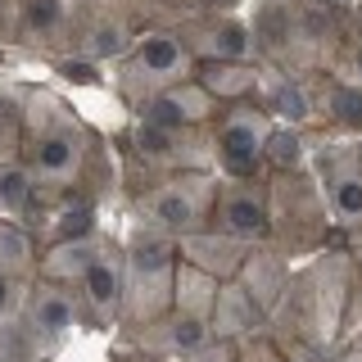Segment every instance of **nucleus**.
<instances>
[{"mask_svg": "<svg viewBox=\"0 0 362 362\" xmlns=\"http://www.w3.org/2000/svg\"><path fill=\"white\" fill-rule=\"evenodd\" d=\"M267 331L294 362H326L362 331V281L354 245L339 240L290 267Z\"/></svg>", "mask_w": 362, "mask_h": 362, "instance_id": "nucleus-1", "label": "nucleus"}, {"mask_svg": "<svg viewBox=\"0 0 362 362\" xmlns=\"http://www.w3.org/2000/svg\"><path fill=\"white\" fill-rule=\"evenodd\" d=\"M23 173L50 199H105L113 190V154L59 90L23 82Z\"/></svg>", "mask_w": 362, "mask_h": 362, "instance_id": "nucleus-2", "label": "nucleus"}, {"mask_svg": "<svg viewBox=\"0 0 362 362\" xmlns=\"http://www.w3.org/2000/svg\"><path fill=\"white\" fill-rule=\"evenodd\" d=\"M349 28L354 23L349 9H339V0H263L249 41L267 73L322 77L331 73Z\"/></svg>", "mask_w": 362, "mask_h": 362, "instance_id": "nucleus-3", "label": "nucleus"}, {"mask_svg": "<svg viewBox=\"0 0 362 362\" xmlns=\"http://www.w3.org/2000/svg\"><path fill=\"white\" fill-rule=\"evenodd\" d=\"M267 218H272L267 245L276 249L290 267L299 263V258L322 254L326 245L344 240V235L335 231L331 204H326L308 163L290 168V173H267Z\"/></svg>", "mask_w": 362, "mask_h": 362, "instance_id": "nucleus-4", "label": "nucleus"}, {"mask_svg": "<svg viewBox=\"0 0 362 362\" xmlns=\"http://www.w3.org/2000/svg\"><path fill=\"white\" fill-rule=\"evenodd\" d=\"M177 240L150 226H136L122 240V317L118 331L132 335L141 326L158 322L173 308V281H177Z\"/></svg>", "mask_w": 362, "mask_h": 362, "instance_id": "nucleus-5", "label": "nucleus"}, {"mask_svg": "<svg viewBox=\"0 0 362 362\" xmlns=\"http://www.w3.org/2000/svg\"><path fill=\"white\" fill-rule=\"evenodd\" d=\"M222 173H168L145 186H127V213L136 226H150L163 235H190L213 226Z\"/></svg>", "mask_w": 362, "mask_h": 362, "instance_id": "nucleus-6", "label": "nucleus"}, {"mask_svg": "<svg viewBox=\"0 0 362 362\" xmlns=\"http://www.w3.org/2000/svg\"><path fill=\"white\" fill-rule=\"evenodd\" d=\"M186 77H195L190 50L181 45V37L168 28V23H154V28H145L141 37H136V45L118 59L113 95H118L132 113H141L154 95H163L168 86L186 82Z\"/></svg>", "mask_w": 362, "mask_h": 362, "instance_id": "nucleus-7", "label": "nucleus"}, {"mask_svg": "<svg viewBox=\"0 0 362 362\" xmlns=\"http://www.w3.org/2000/svg\"><path fill=\"white\" fill-rule=\"evenodd\" d=\"M145 28H154L150 0H68V54L122 59Z\"/></svg>", "mask_w": 362, "mask_h": 362, "instance_id": "nucleus-8", "label": "nucleus"}, {"mask_svg": "<svg viewBox=\"0 0 362 362\" xmlns=\"http://www.w3.org/2000/svg\"><path fill=\"white\" fill-rule=\"evenodd\" d=\"M122 158L132 168V186H145L168 173H218L213 158V136L204 132H168L150 122H132L127 136H118Z\"/></svg>", "mask_w": 362, "mask_h": 362, "instance_id": "nucleus-9", "label": "nucleus"}, {"mask_svg": "<svg viewBox=\"0 0 362 362\" xmlns=\"http://www.w3.org/2000/svg\"><path fill=\"white\" fill-rule=\"evenodd\" d=\"M308 168L322 186L339 235H362V136H335L308 150Z\"/></svg>", "mask_w": 362, "mask_h": 362, "instance_id": "nucleus-10", "label": "nucleus"}, {"mask_svg": "<svg viewBox=\"0 0 362 362\" xmlns=\"http://www.w3.org/2000/svg\"><path fill=\"white\" fill-rule=\"evenodd\" d=\"M272 127H276V122L258 109V100L222 105L218 118L209 122L218 173L222 177H263V154H267Z\"/></svg>", "mask_w": 362, "mask_h": 362, "instance_id": "nucleus-11", "label": "nucleus"}, {"mask_svg": "<svg viewBox=\"0 0 362 362\" xmlns=\"http://www.w3.org/2000/svg\"><path fill=\"white\" fill-rule=\"evenodd\" d=\"M9 322H14L18 331L28 335V344L37 349L41 362H54V358H59V349L68 344V335H73V326H77L73 290L45 286V281H32L28 294H23V308L9 317Z\"/></svg>", "mask_w": 362, "mask_h": 362, "instance_id": "nucleus-12", "label": "nucleus"}, {"mask_svg": "<svg viewBox=\"0 0 362 362\" xmlns=\"http://www.w3.org/2000/svg\"><path fill=\"white\" fill-rule=\"evenodd\" d=\"M213 231L231 235L240 245H267V173L263 177H222L218 204H213Z\"/></svg>", "mask_w": 362, "mask_h": 362, "instance_id": "nucleus-13", "label": "nucleus"}, {"mask_svg": "<svg viewBox=\"0 0 362 362\" xmlns=\"http://www.w3.org/2000/svg\"><path fill=\"white\" fill-rule=\"evenodd\" d=\"M77 303V326L86 331H113L122 317V240H109L105 254L95 258L82 281L73 286Z\"/></svg>", "mask_w": 362, "mask_h": 362, "instance_id": "nucleus-14", "label": "nucleus"}, {"mask_svg": "<svg viewBox=\"0 0 362 362\" xmlns=\"http://www.w3.org/2000/svg\"><path fill=\"white\" fill-rule=\"evenodd\" d=\"M168 28L181 37L195 64H218V59H254L249 28L231 14H177Z\"/></svg>", "mask_w": 362, "mask_h": 362, "instance_id": "nucleus-15", "label": "nucleus"}, {"mask_svg": "<svg viewBox=\"0 0 362 362\" xmlns=\"http://www.w3.org/2000/svg\"><path fill=\"white\" fill-rule=\"evenodd\" d=\"M218 118V105L204 90L195 77L168 86L163 95H154L150 105L136 113V122H150V127H168V132H204L209 122Z\"/></svg>", "mask_w": 362, "mask_h": 362, "instance_id": "nucleus-16", "label": "nucleus"}, {"mask_svg": "<svg viewBox=\"0 0 362 362\" xmlns=\"http://www.w3.org/2000/svg\"><path fill=\"white\" fill-rule=\"evenodd\" d=\"M245 254H249V245L231 240V235H222V231H213V226H209V231L177 235V258L186 267L204 272V276H213V281H235Z\"/></svg>", "mask_w": 362, "mask_h": 362, "instance_id": "nucleus-17", "label": "nucleus"}, {"mask_svg": "<svg viewBox=\"0 0 362 362\" xmlns=\"http://www.w3.org/2000/svg\"><path fill=\"white\" fill-rule=\"evenodd\" d=\"M254 100H258V109H263L276 127L303 132L308 122H317L308 77H281V73H267V68H263V82H258V95Z\"/></svg>", "mask_w": 362, "mask_h": 362, "instance_id": "nucleus-18", "label": "nucleus"}, {"mask_svg": "<svg viewBox=\"0 0 362 362\" xmlns=\"http://www.w3.org/2000/svg\"><path fill=\"white\" fill-rule=\"evenodd\" d=\"M113 240L109 231H95L86 240H68V245H50V249H37V281L45 286H64L73 290L82 281V272L105 254V245Z\"/></svg>", "mask_w": 362, "mask_h": 362, "instance_id": "nucleus-19", "label": "nucleus"}, {"mask_svg": "<svg viewBox=\"0 0 362 362\" xmlns=\"http://www.w3.org/2000/svg\"><path fill=\"white\" fill-rule=\"evenodd\" d=\"M195 82L213 95V105H245L258 95L263 64L258 59H218V64H195Z\"/></svg>", "mask_w": 362, "mask_h": 362, "instance_id": "nucleus-20", "label": "nucleus"}, {"mask_svg": "<svg viewBox=\"0 0 362 362\" xmlns=\"http://www.w3.org/2000/svg\"><path fill=\"white\" fill-rule=\"evenodd\" d=\"M286 281H290V263L276 254V249H272V245H249L245 263H240V272H235V286H240L263 313L276 308Z\"/></svg>", "mask_w": 362, "mask_h": 362, "instance_id": "nucleus-21", "label": "nucleus"}, {"mask_svg": "<svg viewBox=\"0 0 362 362\" xmlns=\"http://www.w3.org/2000/svg\"><path fill=\"white\" fill-rule=\"evenodd\" d=\"M263 326H267V313L258 308L235 281H222V286H218V303H213V317H209V335L235 344V339L263 331Z\"/></svg>", "mask_w": 362, "mask_h": 362, "instance_id": "nucleus-22", "label": "nucleus"}, {"mask_svg": "<svg viewBox=\"0 0 362 362\" xmlns=\"http://www.w3.org/2000/svg\"><path fill=\"white\" fill-rule=\"evenodd\" d=\"M218 286H222V281H213V276H204V272H195V267L177 263V281H173V313L190 317V322H199V326H209L213 303H218Z\"/></svg>", "mask_w": 362, "mask_h": 362, "instance_id": "nucleus-23", "label": "nucleus"}, {"mask_svg": "<svg viewBox=\"0 0 362 362\" xmlns=\"http://www.w3.org/2000/svg\"><path fill=\"white\" fill-rule=\"evenodd\" d=\"M0 272L18 281H37V240L28 235V226L0 222Z\"/></svg>", "mask_w": 362, "mask_h": 362, "instance_id": "nucleus-24", "label": "nucleus"}, {"mask_svg": "<svg viewBox=\"0 0 362 362\" xmlns=\"http://www.w3.org/2000/svg\"><path fill=\"white\" fill-rule=\"evenodd\" d=\"M23 150V82L0 86V163H18Z\"/></svg>", "mask_w": 362, "mask_h": 362, "instance_id": "nucleus-25", "label": "nucleus"}, {"mask_svg": "<svg viewBox=\"0 0 362 362\" xmlns=\"http://www.w3.org/2000/svg\"><path fill=\"white\" fill-rule=\"evenodd\" d=\"M32 209V177L23 163H0V222H23Z\"/></svg>", "mask_w": 362, "mask_h": 362, "instance_id": "nucleus-26", "label": "nucleus"}, {"mask_svg": "<svg viewBox=\"0 0 362 362\" xmlns=\"http://www.w3.org/2000/svg\"><path fill=\"white\" fill-rule=\"evenodd\" d=\"M308 150H313V145L303 141V132L272 127L267 154H263V173H290V168H303V163H308Z\"/></svg>", "mask_w": 362, "mask_h": 362, "instance_id": "nucleus-27", "label": "nucleus"}, {"mask_svg": "<svg viewBox=\"0 0 362 362\" xmlns=\"http://www.w3.org/2000/svg\"><path fill=\"white\" fill-rule=\"evenodd\" d=\"M326 77H335V82L362 90V37L354 28H349V37H344V45H339V54H335V64H331Z\"/></svg>", "mask_w": 362, "mask_h": 362, "instance_id": "nucleus-28", "label": "nucleus"}, {"mask_svg": "<svg viewBox=\"0 0 362 362\" xmlns=\"http://www.w3.org/2000/svg\"><path fill=\"white\" fill-rule=\"evenodd\" d=\"M235 358H240V362H294L286 349L272 339L267 326H263V331H254V335H245V339H235Z\"/></svg>", "mask_w": 362, "mask_h": 362, "instance_id": "nucleus-29", "label": "nucleus"}, {"mask_svg": "<svg viewBox=\"0 0 362 362\" xmlns=\"http://www.w3.org/2000/svg\"><path fill=\"white\" fill-rule=\"evenodd\" d=\"M0 362H41L37 349L28 344V335L14 322H0Z\"/></svg>", "mask_w": 362, "mask_h": 362, "instance_id": "nucleus-30", "label": "nucleus"}, {"mask_svg": "<svg viewBox=\"0 0 362 362\" xmlns=\"http://www.w3.org/2000/svg\"><path fill=\"white\" fill-rule=\"evenodd\" d=\"M54 73H59L64 82H82V86H105V77H100V68L90 64V59H73V54L54 64Z\"/></svg>", "mask_w": 362, "mask_h": 362, "instance_id": "nucleus-31", "label": "nucleus"}, {"mask_svg": "<svg viewBox=\"0 0 362 362\" xmlns=\"http://www.w3.org/2000/svg\"><path fill=\"white\" fill-rule=\"evenodd\" d=\"M28 286H32V281H18V276H5V272H0V322H9V317L23 308Z\"/></svg>", "mask_w": 362, "mask_h": 362, "instance_id": "nucleus-32", "label": "nucleus"}, {"mask_svg": "<svg viewBox=\"0 0 362 362\" xmlns=\"http://www.w3.org/2000/svg\"><path fill=\"white\" fill-rule=\"evenodd\" d=\"M173 362H240V358H235V344H226V339H209L204 349H195V354H186V358H173Z\"/></svg>", "mask_w": 362, "mask_h": 362, "instance_id": "nucleus-33", "label": "nucleus"}, {"mask_svg": "<svg viewBox=\"0 0 362 362\" xmlns=\"http://www.w3.org/2000/svg\"><path fill=\"white\" fill-rule=\"evenodd\" d=\"M326 362H362V344H344V349H335Z\"/></svg>", "mask_w": 362, "mask_h": 362, "instance_id": "nucleus-34", "label": "nucleus"}, {"mask_svg": "<svg viewBox=\"0 0 362 362\" xmlns=\"http://www.w3.org/2000/svg\"><path fill=\"white\" fill-rule=\"evenodd\" d=\"M349 23H354V32L362 37V0H354V9H349Z\"/></svg>", "mask_w": 362, "mask_h": 362, "instance_id": "nucleus-35", "label": "nucleus"}, {"mask_svg": "<svg viewBox=\"0 0 362 362\" xmlns=\"http://www.w3.org/2000/svg\"><path fill=\"white\" fill-rule=\"evenodd\" d=\"M349 245H354V258H358V281H362V235H358V240H349Z\"/></svg>", "mask_w": 362, "mask_h": 362, "instance_id": "nucleus-36", "label": "nucleus"}, {"mask_svg": "<svg viewBox=\"0 0 362 362\" xmlns=\"http://www.w3.org/2000/svg\"><path fill=\"white\" fill-rule=\"evenodd\" d=\"M354 344H362V331H358V335H354Z\"/></svg>", "mask_w": 362, "mask_h": 362, "instance_id": "nucleus-37", "label": "nucleus"}]
</instances>
